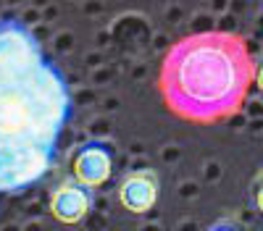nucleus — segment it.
I'll list each match as a JSON object with an SVG mask.
<instances>
[{
    "label": "nucleus",
    "instance_id": "1",
    "mask_svg": "<svg viewBox=\"0 0 263 231\" xmlns=\"http://www.w3.org/2000/svg\"><path fill=\"white\" fill-rule=\"evenodd\" d=\"M248 45L229 32H203L174 45L161 69L166 108L190 123H221L242 111L255 84Z\"/></svg>",
    "mask_w": 263,
    "mask_h": 231
},
{
    "label": "nucleus",
    "instance_id": "2",
    "mask_svg": "<svg viewBox=\"0 0 263 231\" xmlns=\"http://www.w3.org/2000/svg\"><path fill=\"white\" fill-rule=\"evenodd\" d=\"M69 111V87L50 60L21 74L0 71V150L18 144L55 150Z\"/></svg>",
    "mask_w": 263,
    "mask_h": 231
},
{
    "label": "nucleus",
    "instance_id": "3",
    "mask_svg": "<svg viewBox=\"0 0 263 231\" xmlns=\"http://www.w3.org/2000/svg\"><path fill=\"white\" fill-rule=\"evenodd\" d=\"M53 160L50 147L18 144L0 150V192H18L37 184L48 174Z\"/></svg>",
    "mask_w": 263,
    "mask_h": 231
},
{
    "label": "nucleus",
    "instance_id": "4",
    "mask_svg": "<svg viewBox=\"0 0 263 231\" xmlns=\"http://www.w3.org/2000/svg\"><path fill=\"white\" fill-rule=\"evenodd\" d=\"M48 58L42 55L37 37L18 21H3L0 24V71H32Z\"/></svg>",
    "mask_w": 263,
    "mask_h": 231
},
{
    "label": "nucleus",
    "instance_id": "5",
    "mask_svg": "<svg viewBox=\"0 0 263 231\" xmlns=\"http://www.w3.org/2000/svg\"><path fill=\"white\" fill-rule=\"evenodd\" d=\"M114 158H116V150L105 139H90V142L79 144L71 155L74 179L90 189L108 184V179L114 176Z\"/></svg>",
    "mask_w": 263,
    "mask_h": 231
},
{
    "label": "nucleus",
    "instance_id": "6",
    "mask_svg": "<svg viewBox=\"0 0 263 231\" xmlns=\"http://www.w3.org/2000/svg\"><path fill=\"white\" fill-rule=\"evenodd\" d=\"M90 207H92V189L77 181L74 176L63 179L50 195V213L63 226L82 223L90 213Z\"/></svg>",
    "mask_w": 263,
    "mask_h": 231
},
{
    "label": "nucleus",
    "instance_id": "7",
    "mask_svg": "<svg viewBox=\"0 0 263 231\" xmlns=\"http://www.w3.org/2000/svg\"><path fill=\"white\" fill-rule=\"evenodd\" d=\"M161 195V176L153 168H137L129 171L119 184V202L129 213H147L158 202Z\"/></svg>",
    "mask_w": 263,
    "mask_h": 231
},
{
    "label": "nucleus",
    "instance_id": "8",
    "mask_svg": "<svg viewBox=\"0 0 263 231\" xmlns=\"http://www.w3.org/2000/svg\"><path fill=\"white\" fill-rule=\"evenodd\" d=\"M253 200H255L258 213L263 216V168L255 174V184H253Z\"/></svg>",
    "mask_w": 263,
    "mask_h": 231
},
{
    "label": "nucleus",
    "instance_id": "9",
    "mask_svg": "<svg viewBox=\"0 0 263 231\" xmlns=\"http://www.w3.org/2000/svg\"><path fill=\"white\" fill-rule=\"evenodd\" d=\"M208 231H245L242 228V223H237V221H229V218H224V221H216Z\"/></svg>",
    "mask_w": 263,
    "mask_h": 231
},
{
    "label": "nucleus",
    "instance_id": "10",
    "mask_svg": "<svg viewBox=\"0 0 263 231\" xmlns=\"http://www.w3.org/2000/svg\"><path fill=\"white\" fill-rule=\"evenodd\" d=\"M255 87L263 92V60L258 63V69H255Z\"/></svg>",
    "mask_w": 263,
    "mask_h": 231
}]
</instances>
